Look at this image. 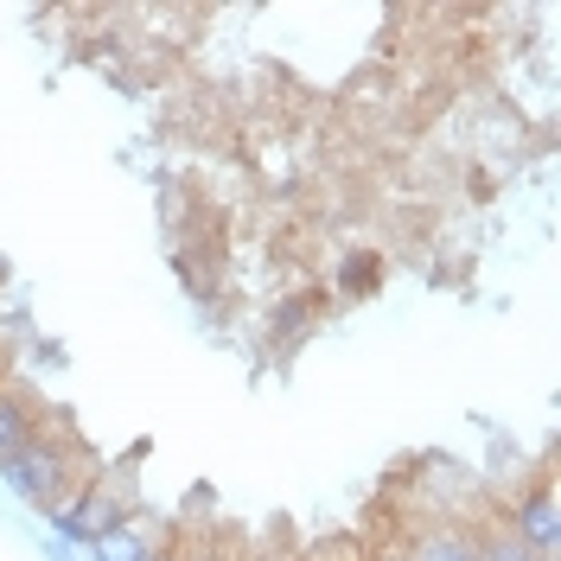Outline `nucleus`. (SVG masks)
I'll return each instance as SVG.
<instances>
[{"label":"nucleus","instance_id":"10","mask_svg":"<svg viewBox=\"0 0 561 561\" xmlns=\"http://www.w3.org/2000/svg\"><path fill=\"white\" fill-rule=\"evenodd\" d=\"M26 364L45 370V377H65L70 370V345L65 339H51V332H33V339H26Z\"/></svg>","mask_w":561,"mask_h":561},{"label":"nucleus","instance_id":"9","mask_svg":"<svg viewBox=\"0 0 561 561\" xmlns=\"http://www.w3.org/2000/svg\"><path fill=\"white\" fill-rule=\"evenodd\" d=\"M466 524H472V549H479V561H549V556H536L504 517H466Z\"/></svg>","mask_w":561,"mask_h":561},{"label":"nucleus","instance_id":"8","mask_svg":"<svg viewBox=\"0 0 561 561\" xmlns=\"http://www.w3.org/2000/svg\"><path fill=\"white\" fill-rule=\"evenodd\" d=\"M383 280H389L383 249H345V255L332 262V294H339V300H377Z\"/></svg>","mask_w":561,"mask_h":561},{"label":"nucleus","instance_id":"13","mask_svg":"<svg viewBox=\"0 0 561 561\" xmlns=\"http://www.w3.org/2000/svg\"><path fill=\"white\" fill-rule=\"evenodd\" d=\"M364 561H409V549H402V536H396V542H377Z\"/></svg>","mask_w":561,"mask_h":561},{"label":"nucleus","instance_id":"5","mask_svg":"<svg viewBox=\"0 0 561 561\" xmlns=\"http://www.w3.org/2000/svg\"><path fill=\"white\" fill-rule=\"evenodd\" d=\"M319 300H325L319 287H287V294H275V300L262 307V345L294 351L319 325Z\"/></svg>","mask_w":561,"mask_h":561},{"label":"nucleus","instance_id":"2","mask_svg":"<svg viewBox=\"0 0 561 561\" xmlns=\"http://www.w3.org/2000/svg\"><path fill=\"white\" fill-rule=\"evenodd\" d=\"M140 504V491L128 472H115V466H103L90 485H77L70 497H58L51 511H45V536H58V542H70L77 556H90L96 542H103L108 529L122 524L128 511Z\"/></svg>","mask_w":561,"mask_h":561},{"label":"nucleus","instance_id":"14","mask_svg":"<svg viewBox=\"0 0 561 561\" xmlns=\"http://www.w3.org/2000/svg\"><path fill=\"white\" fill-rule=\"evenodd\" d=\"M237 561H294V556H287V549L275 542V549H249V556H237Z\"/></svg>","mask_w":561,"mask_h":561},{"label":"nucleus","instance_id":"7","mask_svg":"<svg viewBox=\"0 0 561 561\" xmlns=\"http://www.w3.org/2000/svg\"><path fill=\"white\" fill-rule=\"evenodd\" d=\"M409 561H479L472 549V524H454V517H434V524H415L402 536Z\"/></svg>","mask_w":561,"mask_h":561},{"label":"nucleus","instance_id":"12","mask_svg":"<svg viewBox=\"0 0 561 561\" xmlns=\"http://www.w3.org/2000/svg\"><path fill=\"white\" fill-rule=\"evenodd\" d=\"M38 556H45V561H83L70 542H58V536H38Z\"/></svg>","mask_w":561,"mask_h":561},{"label":"nucleus","instance_id":"16","mask_svg":"<svg viewBox=\"0 0 561 561\" xmlns=\"http://www.w3.org/2000/svg\"><path fill=\"white\" fill-rule=\"evenodd\" d=\"M0 364H7V351H0Z\"/></svg>","mask_w":561,"mask_h":561},{"label":"nucleus","instance_id":"6","mask_svg":"<svg viewBox=\"0 0 561 561\" xmlns=\"http://www.w3.org/2000/svg\"><path fill=\"white\" fill-rule=\"evenodd\" d=\"M45 415H51V402H45L38 389H26V383H7V389H0V459L20 454L38 427H45Z\"/></svg>","mask_w":561,"mask_h":561},{"label":"nucleus","instance_id":"15","mask_svg":"<svg viewBox=\"0 0 561 561\" xmlns=\"http://www.w3.org/2000/svg\"><path fill=\"white\" fill-rule=\"evenodd\" d=\"M147 561H179V529H173V536H167V542H160V549H153Z\"/></svg>","mask_w":561,"mask_h":561},{"label":"nucleus","instance_id":"1","mask_svg":"<svg viewBox=\"0 0 561 561\" xmlns=\"http://www.w3.org/2000/svg\"><path fill=\"white\" fill-rule=\"evenodd\" d=\"M96 472H103V459H96L83 440H77V434H70V421L58 415V409L45 415V427H38L20 454L0 459V485L13 491L26 511H38V517H45L58 497H70L77 485H90Z\"/></svg>","mask_w":561,"mask_h":561},{"label":"nucleus","instance_id":"3","mask_svg":"<svg viewBox=\"0 0 561 561\" xmlns=\"http://www.w3.org/2000/svg\"><path fill=\"white\" fill-rule=\"evenodd\" d=\"M497 517L517 529L536 556L556 561V549H561V497H556V479H549V472H542V479H524V485L504 497Z\"/></svg>","mask_w":561,"mask_h":561},{"label":"nucleus","instance_id":"11","mask_svg":"<svg viewBox=\"0 0 561 561\" xmlns=\"http://www.w3.org/2000/svg\"><path fill=\"white\" fill-rule=\"evenodd\" d=\"M179 561H237V549H230V542H210L205 529H198V536L179 529Z\"/></svg>","mask_w":561,"mask_h":561},{"label":"nucleus","instance_id":"4","mask_svg":"<svg viewBox=\"0 0 561 561\" xmlns=\"http://www.w3.org/2000/svg\"><path fill=\"white\" fill-rule=\"evenodd\" d=\"M167 536H173V524H167V517H160V511L140 497L135 511H128L122 524L108 529V536H103V542H96V549H90L83 561H147L153 549H160V542H167Z\"/></svg>","mask_w":561,"mask_h":561}]
</instances>
